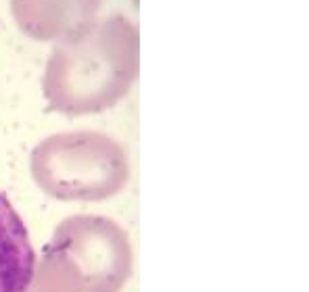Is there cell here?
Returning a JSON list of instances; mask_svg holds the SVG:
<instances>
[{
  "label": "cell",
  "mask_w": 309,
  "mask_h": 292,
  "mask_svg": "<svg viewBox=\"0 0 309 292\" xmlns=\"http://www.w3.org/2000/svg\"><path fill=\"white\" fill-rule=\"evenodd\" d=\"M136 73L138 27L128 17L111 15L54 44L44 78L46 98L63 113H96L128 94Z\"/></svg>",
  "instance_id": "obj_1"
},
{
  "label": "cell",
  "mask_w": 309,
  "mask_h": 292,
  "mask_svg": "<svg viewBox=\"0 0 309 292\" xmlns=\"http://www.w3.org/2000/svg\"><path fill=\"white\" fill-rule=\"evenodd\" d=\"M32 167L38 184L61 198H103L128 179L123 150L92 131L48 138L34 152Z\"/></svg>",
  "instance_id": "obj_2"
},
{
  "label": "cell",
  "mask_w": 309,
  "mask_h": 292,
  "mask_svg": "<svg viewBox=\"0 0 309 292\" xmlns=\"http://www.w3.org/2000/svg\"><path fill=\"white\" fill-rule=\"evenodd\" d=\"M101 0H11L19 30L34 40H61L94 21Z\"/></svg>",
  "instance_id": "obj_3"
},
{
  "label": "cell",
  "mask_w": 309,
  "mask_h": 292,
  "mask_svg": "<svg viewBox=\"0 0 309 292\" xmlns=\"http://www.w3.org/2000/svg\"><path fill=\"white\" fill-rule=\"evenodd\" d=\"M36 253L23 219L0 192V292H30Z\"/></svg>",
  "instance_id": "obj_4"
}]
</instances>
